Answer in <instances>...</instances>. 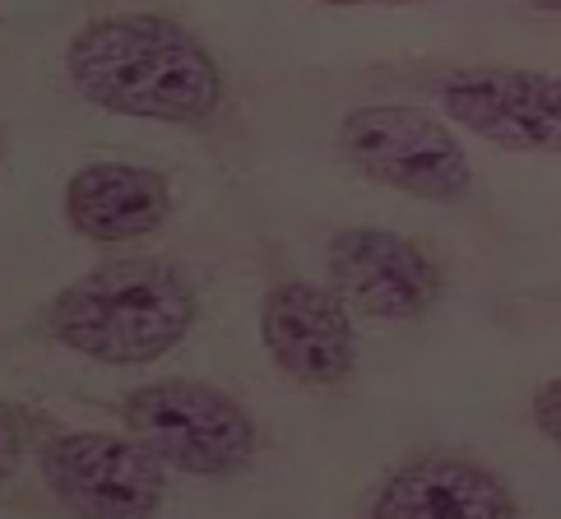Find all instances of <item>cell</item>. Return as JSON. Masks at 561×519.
<instances>
[{
    "label": "cell",
    "instance_id": "cell-1",
    "mask_svg": "<svg viewBox=\"0 0 561 519\" xmlns=\"http://www.w3.org/2000/svg\"><path fill=\"white\" fill-rule=\"evenodd\" d=\"M66 74L89 107L163 126H205L224 107V70L168 14H103L66 47Z\"/></svg>",
    "mask_w": 561,
    "mask_h": 519
},
{
    "label": "cell",
    "instance_id": "cell-2",
    "mask_svg": "<svg viewBox=\"0 0 561 519\" xmlns=\"http://www.w3.org/2000/svg\"><path fill=\"white\" fill-rule=\"evenodd\" d=\"M195 288L163 260H112L47 302L43 325L61 348L103 367H149L195 330Z\"/></svg>",
    "mask_w": 561,
    "mask_h": 519
},
{
    "label": "cell",
    "instance_id": "cell-3",
    "mask_svg": "<svg viewBox=\"0 0 561 519\" xmlns=\"http://www.w3.org/2000/svg\"><path fill=\"white\" fill-rule=\"evenodd\" d=\"M122 423L153 459L191 477H237L260 446L251 413L205 381L139 385L126 394Z\"/></svg>",
    "mask_w": 561,
    "mask_h": 519
},
{
    "label": "cell",
    "instance_id": "cell-4",
    "mask_svg": "<svg viewBox=\"0 0 561 519\" xmlns=\"http://www.w3.org/2000/svg\"><path fill=\"white\" fill-rule=\"evenodd\" d=\"M339 149L371 182L404 191L427 205H450L473 186L465 145L440 116L404 103L353 107L339 126Z\"/></svg>",
    "mask_w": 561,
    "mask_h": 519
},
{
    "label": "cell",
    "instance_id": "cell-5",
    "mask_svg": "<svg viewBox=\"0 0 561 519\" xmlns=\"http://www.w3.org/2000/svg\"><path fill=\"white\" fill-rule=\"evenodd\" d=\"M43 483L75 515H153L168 496V464L135 436L61 431L43 446Z\"/></svg>",
    "mask_w": 561,
    "mask_h": 519
},
{
    "label": "cell",
    "instance_id": "cell-6",
    "mask_svg": "<svg viewBox=\"0 0 561 519\" xmlns=\"http://www.w3.org/2000/svg\"><path fill=\"white\" fill-rule=\"evenodd\" d=\"M450 126L511 153H561V74L525 66H469L446 74Z\"/></svg>",
    "mask_w": 561,
    "mask_h": 519
},
{
    "label": "cell",
    "instance_id": "cell-7",
    "mask_svg": "<svg viewBox=\"0 0 561 519\" xmlns=\"http://www.w3.org/2000/svg\"><path fill=\"white\" fill-rule=\"evenodd\" d=\"M260 344L297 385H344L357 367V330L348 302L325 284L288 278L260 302Z\"/></svg>",
    "mask_w": 561,
    "mask_h": 519
},
{
    "label": "cell",
    "instance_id": "cell-8",
    "mask_svg": "<svg viewBox=\"0 0 561 519\" xmlns=\"http://www.w3.org/2000/svg\"><path fill=\"white\" fill-rule=\"evenodd\" d=\"M330 288L371 321H417L440 297L436 260L390 228H344L325 246Z\"/></svg>",
    "mask_w": 561,
    "mask_h": 519
},
{
    "label": "cell",
    "instance_id": "cell-9",
    "mask_svg": "<svg viewBox=\"0 0 561 519\" xmlns=\"http://www.w3.org/2000/svg\"><path fill=\"white\" fill-rule=\"evenodd\" d=\"M367 515L376 519H515L506 477L459 454H417L380 477Z\"/></svg>",
    "mask_w": 561,
    "mask_h": 519
},
{
    "label": "cell",
    "instance_id": "cell-10",
    "mask_svg": "<svg viewBox=\"0 0 561 519\" xmlns=\"http://www.w3.org/2000/svg\"><path fill=\"white\" fill-rule=\"evenodd\" d=\"M172 218L168 176L135 163H84L66 182V223L98 246H122Z\"/></svg>",
    "mask_w": 561,
    "mask_h": 519
},
{
    "label": "cell",
    "instance_id": "cell-11",
    "mask_svg": "<svg viewBox=\"0 0 561 519\" xmlns=\"http://www.w3.org/2000/svg\"><path fill=\"white\" fill-rule=\"evenodd\" d=\"M24 450H28V427H24V417L0 404V487H5L10 477H14Z\"/></svg>",
    "mask_w": 561,
    "mask_h": 519
},
{
    "label": "cell",
    "instance_id": "cell-12",
    "mask_svg": "<svg viewBox=\"0 0 561 519\" xmlns=\"http://www.w3.org/2000/svg\"><path fill=\"white\" fill-rule=\"evenodd\" d=\"M534 427L561 450V376H552L548 385H538V394H534Z\"/></svg>",
    "mask_w": 561,
    "mask_h": 519
},
{
    "label": "cell",
    "instance_id": "cell-13",
    "mask_svg": "<svg viewBox=\"0 0 561 519\" xmlns=\"http://www.w3.org/2000/svg\"><path fill=\"white\" fill-rule=\"evenodd\" d=\"M525 5H534V10H543V14H561V0H525Z\"/></svg>",
    "mask_w": 561,
    "mask_h": 519
},
{
    "label": "cell",
    "instance_id": "cell-14",
    "mask_svg": "<svg viewBox=\"0 0 561 519\" xmlns=\"http://www.w3.org/2000/svg\"><path fill=\"white\" fill-rule=\"evenodd\" d=\"M320 5H363V0H320Z\"/></svg>",
    "mask_w": 561,
    "mask_h": 519
},
{
    "label": "cell",
    "instance_id": "cell-15",
    "mask_svg": "<svg viewBox=\"0 0 561 519\" xmlns=\"http://www.w3.org/2000/svg\"><path fill=\"white\" fill-rule=\"evenodd\" d=\"M380 5H409V0H380Z\"/></svg>",
    "mask_w": 561,
    "mask_h": 519
},
{
    "label": "cell",
    "instance_id": "cell-16",
    "mask_svg": "<svg viewBox=\"0 0 561 519\" xmlns=\"http://www.w3.org/2000/svg\"><path fill=\"white\" fill-rule=\"evenodd\" d=\"M0 163H5V135H0Z\"/></svg>",
    "mask_w": 561,
    "mask_h": 519
}]
</instances>
